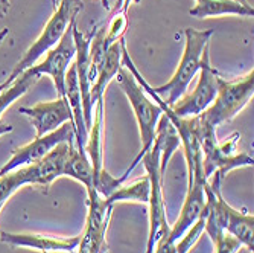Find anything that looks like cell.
<instances>
[{
  "label": "cell",
  "mask_w": 254,
  "mask_h": 253,
  "mask_svg": "<svg viewBox=\"0 0 254 253\" xmlns=\"http://www.w3.org/2000/svg\"><path fill=\"white\" fill-rule=\"evenodd\" d=\"M212 35V31H198L193 28L184 29V49L175 74L166 84L157 88L151 87L168 107H172L180 98L186 95L189 84L199 72L204 51L209 48Z\"/></svg>",
  "instance_id": "1"
},
{
  "label": "cell",
  "mask_w": 254,
  "mask_h": 253,
  "mask_svg": "<svg viewBox=\"0 0 254 253\" xmlns=\"http://www.w3.org/2000/svg\"><path fill=\"white\" fill-rule=\"evenodd\" d=\"M82 0H60L58 8H55L52 17L46 23V26L40 37L32 43L31 48L23 54L20 61L14 66L9 77L0 83V91L6 90L23 72L31 69L41 55L48 54L54 46L61 40L65 31L70 26V23L76 20V15L82 11Z\"/></svg>",
  "instance_id": "2"
},
{
  "label": "cell",
  "mask_w": 254,
  "mask_h": 253,
  "mask_svg": "<svg viewBox=\"0 0 254 253\" xmlns=\"http://www.w3.org/2000/svg\"><path fill=\"white\" fill-rule=\"evenodd\" d=\"M114 78H116L119 87L122 88V91L128 98V101H129V104H131V107L134 110L135 119H137V124H138V130H140V141H142L140 153L137 154V157L132 160V164L122 174V177H119L121 181L124 183L128 178V175L132 172V169L138 164H140L143 154L152 147L154 137H155V128H157L160 116L163 114V110H161V107L155 101L152 102L148 98L145 88L138 84L137 78L128 71L125 66H121L118 75Z\"/></svg>",
  "instance_id": "3"
},
{
  "label": "cell",
  "mask_w": 254,
  "mask_h": 253,
  "mask_svg": "<svg viewBox=\"0 0 254 253\" xmlns=\"http://www.w3.org/2000/svg\"><path fill=\"white\" fill-rule=\"evenodd\" d=\"M254 95V71L251 69L244 77L236 80H219L218 95L212 105L198 114L202 125L218 128L221 124L232 121L236 114L253 99Z\"/></svg>",
  "instance_id": "4"
},
{
  "label": "cell",
  "mask_w": 254,
  "mask_h": 253,
  "mask_svg": "<svg viewBox=\"0 0 254 253\" xmlns=\"http://www.w3.org/2000/svg\"><path fill=\"white\" fill-rule=\"evenodd\" d=\"M199 119V118H198ZM239 134L235 133L222 144L216 139V130L205 127L199 121V144L202 154V172L209 180L215 172L222 178L227 172L242 167H253L254 159L247 153H235Z\"/></svg>",
  "instance_id": "5"
},
{
  "label": "cell",
  "mask_w": 254,
  "mask_h": 253,
  "mask_svg": "<svg viewBox=\"0 0 254 253\" xmlns=\"http://www.w3.org/2000/svg\"><path fill=\"white\" fill-rule=\"evenodd\" d=\"M142 162L149 178V234L145 253H152L157 243L168 237L171 231L166 218L163 189H161L163 174L160 171V148L155 144H152V147L143 154Z\"/></svg>",
  "instance_id": "6"
},
{
  "label": "cell",
  "mask_w": 254,
  "mask_h": 253,
  "mask_svg": "<svg viewBox=\"0 0 254 253\" xmlns=\"http://www.w3.org/2000/svg\"><path fill=\"white\" fill-rule=\"evenodd\" d=\"M198 74H199V80L192 93L184 95L172 107H169L171 111L177 114L178 118L198 116V114H201L212 105V102L215 101L218 95L221 75L210 64L209 48L204 51V55L201 60V69Z\"/></svg>",
  "instance_id": "7"
},
{
  "label": "cell",
  "mask_w": 254,
  "mask_h": 253,
  "mask_svg": "<svg viewBox=\"0 0 254 253\" xmlns=\"http://www.w3.org/2000/svg\"><path fill=\"white\" fill-rule=\"evenodd\" d=\"M75 21L76 20L70 23V26H68L65 34L61 37V40L46 54V58L40 64H34L31 69H28L31 74L37 77L49 75L54 81L58 98L65 96V75L70 64L75 61V55H76L75 40L72 32V26Z\"/></svg>",
  "instance_id": "8"
},
{
  "label": "cell",
  "mask_w": 254,
  "mask_h": 253,
  "mask_svg": "<svg viewBox=\"0 0 254 253\" xmlns=\"http://www.w3.org/2000/svg\"><path fill=\"white\" fill-rule=\"evenodd\" d=\"M73 141H75V124L73 122H65L52 133H48L41 137H35L31 144H28L25 147L14 148V154H12L11 160L0 168V177H3L5 174L14 171L17 168L38 162L40 159H43L54 147H57L61 142H73Z\"/></svg>",
  "instance_id": "9"
},
{
  "label": "cell",
  "mask_w": 254,
  "mask_h": 253,
  "mask_svg": "<svg viewBox=\"0 0 254 253\" xmlns=\"http://www.w3.org/2000/svg\"><path fill=\"white\" fill-rule=\"evenodd\" d=\"M111 211L113 204H108L96 192L88 195V215L79 235L78 253H102Z\"/></svg>",
  "instance_id": "10"
},
{
  "label": "cell",
  "mask_w": 254,
  "mask_h": 253,
  "mask_svg": "<svg viewBox=\"0 0 254 253\" xmlns=\"http://www.w3.org/2000/svg\"><path fill=\"white\" fill-rule=\"evenodd\" d=\"M73 142H61L57 147H54L43 159L38 162L21 167L23 177H25L26 185H38L44 188V192H48V188L52 185V181L58 177L64 175L65 164L70 147Z\"/></svg>",
  "instance_id": "11"
},
{
  "label": "cell",
  "mask_w": 254,
  "mask_h": 253,
  "mask_svg": "<svg viewBox=\"0 0 254 253\" xmlns=\"http://www.w3.org/2000/svg\"><path fill=\"white\" fill-rule=\"evenodd\" d=\"M18 111L29 118L35 128V137L52 133L65 122H73L72 108L65 96L49 102H40L34 107H21Z\"/></svg>",
  "instance_id": "12"
},
{
  "label": "cell",
  "mask_w": 254,
  "mask_h": 253,
  "mask_svg": "<svg viewBox=\"0 0 254 253\" xmlns=\"http://www.w3.org/2000/svg\"><path fill=\"white\" fill-rule=\"evenodd\" d=\"M205 178H193L188 185V194L184 198L183 208L177 223L171 227L168 238L172 241H178L183 234L202 215L205 209Z\"/></svg>",
  "instance_id": "13"
},
{
  "label": "cell",
  "mask_w": 254,
  "mask_h": 253,
  "mask_svg": "<svg viewBox=\"0 0 254 253\" xmlns=\"http://www.w3.org/2000/svg\"><path fill=\"white\" fill-rule=\"evenodd\" d=\"M0 240L5 244L17 247H31L43 253L51 252H73L78 249L79 237L72 238H58L49 235H37V234H12L6 231H0Z\"/></svg>",
  "instance_id": "14"
},
{
  "label": "cell",
  "mask_w": 254,
  "mask_h": 253,
  "mask_svg": "<svg viewBox=\"0 0 254 253\" xmlns=\"http://www.w3.org/2000/svg\"><path fill=\"white\" fill-rule=\"evenodd\" d=\"M124 40V38H122ZM122 40L113 43L108 51L107 55L104 58V63L98 72V77L95 80V83L91 84V90H90V101L93 104V107L96 105L98 101L104 99V93L105 88L110 84V81L118 75L119 69H121V61H122Z\"/></svg>",
  "instance_id": "15"
},
{
  "label": "cell",
  "mask_w": 254,
  "mask_h": 253,
  "mask_svg": "<svg viewBox=\"0 0 254 253\" xmlns=\"http://www.w3.org/2000/svg\"><path fill=\"white\" fill-rule=\"evenodd\" d=\"M195 8L189 9V14L196 18H210L221 15H241L253 17L254 9L251 5L239 3L236 0H195Z\"/></svg>",
  "instance_id": "16"
},
{
  "label": "cell",
  "mask_w": 254,
  "mask_h": 253,
  "mask_svg": "<svg viewBox=\"0 0 254 253\" xmlns=\"http://www.w3.org/2000/svg\"><path fill=\"white\" fill-rule=\"evenodd\" d=\"M225 232L236 238L241 246H245L251 253L254 250V217L225 206Z\"/></svg>",
  "instance_id": "17"
},
{
  "label": "cell",
  "mask_w": 254,
  "mask_h": 253,
  "mask_svg": "<svg viewBox=\"0 0 254 253\" xmlns=\"http://www.w3.org/2000/svg\"><path fill=\"white\" fill-rule=\"evenodd\" d=\"M154 144L160 148V171L165 175L166 165L169 162V159L175 153V150L181 145L178 133L172 122L168 119V116L163 113L158 119L157 128H155V137Z\"/></svg>",
  "instance_id": "18"
},
{
  "label": "cell",
  "mask_w": 254,
  "mask_h": 253,
  "mask_svg": "<svg viewBox=\"0 0 254 253\" xmlns=\"http://www.w3.org/2000/svg\"><path fill=\"white\" fill-rule=\"evenodd\" d=\"M64 175L72 177L76 181L82 183L87 189V195L96 192L93 186V168H91L88 156L85 151H79L75 144L70 147V151H68Z\"/></svg>",
  "instance_id": "19"
},
{
  "label": "cell",
  "mask_w": 254,
  "mask_h": 253,
  "mask_svg": "<svg viewBox=\"0 0 254 253\" xmlns=\"http://www.w3.org/2000/svg\"><path fill=\"white\" fill-rule=\"evenodd\" d=\"M38 80H40V77L31 74L29 71H25L6 90L0 91V116H2V113L12 102H15L18 98H21L25 93H28Z\"/></svg>",
  "instance_id": "20"
},
{
  "label": "cell",
  "mask_w": 254,
  "mask_h": 253,
  "mask_svg": "<svg viewBox=\"0 0 254 253\" xmlns=\"http://www.w3.org/2000/svg\"><path fill=\"white\" fill-rule=\"evenodd\" d=\"M108 204H114L119 201H137V203H148L149 201V178L148 175L138 178L128 186H121L114 191L107 200Z\"/></svg>",
  "instance_id": "21"
},
{
  "label": "cell",
  "mask_w": 254,
  "mask_h": 253,
  "mask_svg": "<svg viewBox=\"0 0 254 253\" xmlns=\"http://www.w3.org/2000/svg\"><path fill=\"white\" fill-rule=\"evenodd\" d=\"M127 28H128V14L122 12L119 8H114V14L110 18V23L105 28V35H104V41L108 48L113 43L121 41L124 38Z\"/></svg>",
  "instance_id": "22"
},
{
  "label": "cell",
  "mask_w": 254,
  "mask_h": 253,
  "mask_svg": "<svg viewBox=\"0 0 254 253\" xmlns=\"http://www.w3.org/2000/svg\"><path fill=\"white\" fill-rule=\"evenodd\" d=\"M26 181L23 177L21 168H17L3 177H0V204H5V201L21 186H25Z\"/></svg>",
  "instance_id": "23"
},
{
  "label": "cell",
  "mask_w": 254,
  "mask_h": 253,
  "mask_svg": "<svg viewBox=\"0 0 254 253\" xmlns=\"http://www.w3.org/2000/svg\"><path fill=\"white\" fill-rule=\"evenodd\" d=\"M212 243L215 246V253H236L241 247V243L227 232L213 238Z\"/></svg>",
  "instance_id": "24"
},
{
  "label": "cell",
  "mask_w": 254,
  "mask_h": 253,
  "mask_svg": "<svg viewBox=\"0 0 254 253\" xmlns=\"http://www.w3.org/2000/svg\"><path fill=\"white\" fill-rule=\"evenodd\" d=\"M152 253H178V252H177L175 241H172L168 237H165L163 240H160L157 243V246H155Z\"/></svg>",
  "instance_id": "25"
},
{
  "label": "cell",
  "mask_w": 254,
  "mask_h": 253,
  "mask_svg": "<svg viewBox=\"0 0 254 253\" xmlns=\"http://www.w3.org/2000/svg\"><path fill=\"white\" fill-rule=\"evenodd\" d=\"M132 3H140V0H118L116 8H119L122 12L128 14V11H129V6H131Z\"/></svg>",
  "instance_id": "26"
},
{
  "label": "cell",
  "mask_w": 254,
  "mask_h": 253,
  "mask_svg": "<svg viewBox=\"0 0 254 253\" xmlns=\"http://www.w3.org/2000/svg\"><path fill=\"white\" fill-rule=\"evenodd\" d=\"M11 2L9 0H0V18H5L9 14Z\"/></svg>",
  "instance_id": "27"
},
{
  "label": "cell",
  "mask_w": 254,
  "mask_h": 253,
  "mask_svg": "<svg viewBox=\"0 0 254 253\" xmlns=\"http://www.w3.org/2000/svg\"><path fill=\"white\" fill-rule=\"evenodd\" d=\"M12 131V125L3 122V121H0V136L2 134H6V133H11Z\"/></svg>",
  "instance_id": "28"
},
{
  "label": "cell",
  "mask_w": 254,
  "mask_h": 253,
  "mask_svg": "<svg viewBox=\"0 0 254 253\" xmlns=\"http://www.w3.org/2000/svg\"><path fill=\"white\" fill-rule=\"evenodd\" d=\"M8 34H9V29L8 28H3L2 31H0V46H2V43L5 41V38H6Z\"/></svg>",
  "instance_id": "29"
},
{
  "label": "cell",
  "mask_w": 254,
  "mask_h": 253,
  "mask_svg": "<svg viewBox=\"0 0 254 253\" xmlns=\"http://www.w3.org/2000/svg\"><path fill=\"white\" fill-rule=\"evenodd\" d=\"M102 6L105 9H110V3H108V0H102Z\"/></svg>",
  "instance_id": "30"
},
{
  "label": "cell",
  "mask_w": 254,
  "mask_h": 253,
  "mask_svg": "<svg viewBox=\"0 0 254 253\" xmlns=\"http://www.w3.org/2000/svg\"><path fill=\"white\" fill-rule=\"evenodd\" d=\"M60 2V0H55V8H57V3Z\"/></svg>",
  "instance_id": "31"
},
{
  "label": "cell",
  "mask_w": 254,
  "mask_h": 253,
  "mask_svg": "<svg viewBox=\"0 0 254 253\" xmlns=\"http://www.w3.org/2000/svg\"><path fill=\"white\" fill-rule=\"evenodd\" d=\"M3 208V204H0V209H2Z\"/></svg>",
  "instance_id": "32"
},
{
  "label": "cell",
  "mask_w": 254,
  "mask_h": 253,
  "mask_svg": "<svg viewBox=\"0 0 254 253\" xmlns=\"http://www.w3.org/2000/svg\"><path fill=\"white\" fill-rule=\"evenodd\" d=\"M54 3H55V0H54Z\"/></svg>",
  "instance_id": "33"
}]
</instances>
